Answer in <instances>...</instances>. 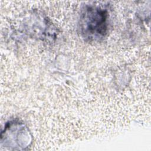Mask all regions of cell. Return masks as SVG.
Listing matches in <instances>:
<instances>
[{
  "label": "cell",
  "instance_id": "cell-1",
  "mask_svg": "<svg viewBox=\"0 0 151 151\" xmlns=\"http://www.w3.org/2000/svg\"><path fill=\"white\" fill-rule=\"evenodd\" d=\"M107 12L97 6H87L80 19V29L82 36L90 41L104 38L107 30Z\"/></svg>",
  "mask_w": 151,
  "mask_h": 151
}]
</instances>
